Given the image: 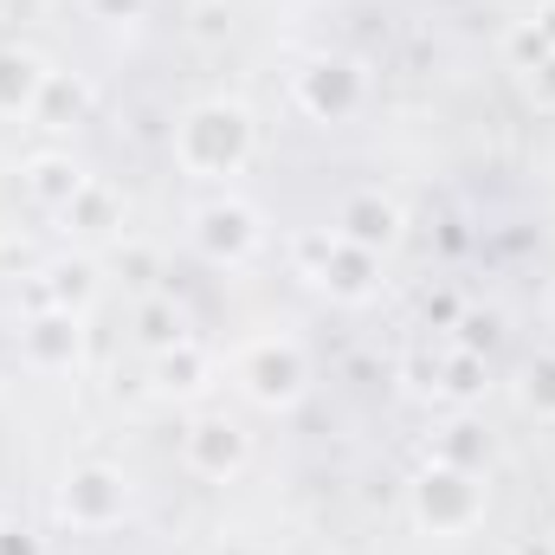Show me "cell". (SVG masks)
Here are the masks:
<instances>
[{"label": "cell", "instance_id": "13", "mask_svg": "<svg viewBox=\"0 0 555 555\" xmlns=\"http://www.w3.org/2000/svg\"><path fill=\"white\" fill-rule=\"evenodd\" d=\"M155 382H162L168 395H194V388H207V356L194 349V336L155 356Z\"/></svg>", "mask_w": 555, "mask_h": 555}, {"label": "cell", "instance_id": "6", "mask_svg": "<svg viewBox=\"0 0 555 555\" xmlns=\"http://www.w3.org/2000/svg\"><path fill=\"white\" fill-rule=\"evenodd\" d=\"M259 240H266V227H259V214H253L246 201H214V207L194 214V246H201L214 266H240V259H253Z\"/></svg>", "mask_w": 555, "mask_h": 555}, {"label": "cell", "instance_id": "8", "mask_svg": "<svg viewBox=\"0 0 555 555\" xmlns=\"http://www.w3.org/2000/svg\"><path fill=\"white\" fill-rule=\"evenodd\" d=\"M336 240L382 259V253L401 240V207H395L388 194H349V201L336 207Z\"/></svg>", "mask_w": 555, "mask_h": 555}, {"label": "cell", "instance_id": "2", "mask_svg": "<svg viewBox=\"0 0 555 555\" xmlns=\"http://www.w3.org/2000/svg\"><path fill=\"white\" fill-rule=\"evenodd\" d=\"M414 517H420V530H433V537H465V530L485 517L478 472L433 459V465L414 478Z\"/></svg>", "mask_w": 555, "mask_h": 555}, {"label": "cell", "instance_id": "5", "mask_svg": "<svg viewBox=\"0 0 555 555\" xmlns=\"http://www.w3.org/2000/svg\"><path fill=\"white\" fill-rule=\"evenodd\" d=\"M124 511H130V485L111 465H78L59 491V517L72 530H111V524H124Z\"/></svg>", "mask_w": 555, "mask_h": 555}, {"label": "cell", "instance_id": "12", "mask_svg": "<svg viewBox=\"0 0 555 555\" xmlns=\"http://www.w3.org/2000/svg\"><path fill=\"white\" fill-rule=\"evenodd\" d=\"M85 188H91V181H85V168H78L72 155H33V162H26V194H33L46 214H65Z\"/></svg>", "mask_w": 555, "mask_h": 555}, {"label": "cell", "instance_id": "10", "mask_svg": "<svg viewBox=\"0 0 555 555\" xmlns=\"http://www.w3.org/2000/svg\"><path fill=\"white\" fill-rule=\"evenodd\" d=\"M52 65L33 46H0V117H33L46 98Z\"/></svg>", "mask_w": 555, "mask_h": 555}, {"label": "cell", "instance_id": "3", "mask_svg": "<svg viewBox=\"0 0 555 555\" xmlns=\"http://www.w3.org/2000/svg\"><path fill=\"white\" fill-rule=\"evenodd\" d=\"M240 388L259 401V408H291L304 401L310 388V356L297 336H259L240 349Z\"/></svg>", "mask_w": 555, "mask_h": 555}, {"label": "cell", "instance_id": "22", "mask_svg": "<svg viewBox=\"0 0 555 555\" xmlns=\"http://www.w3.org/2000/svg\"><path fill=\"white\" fill-rule=\"evenodd\" d=\"M524 91H530V104H543V111H555V52L537 65V72H524Z\"/></svg>", "mask_w": 555, "mask_h": 555}, {"label": "cell", "instance_id": "11", "mask_svg": "<svg viewBox=\"0 0 555 555\" xmlns=\"http://www.w3.org/2000/svg\"><path fill=\"white\" fill-rule=\"evenodd\" d=\"M78 343H85V330H78V310H65V304H52L46 317L26 323V362L33 369H72Z\"/></svg>", "mask_w": 555, "mask_h": 555}, {"label": "cell", "instance_id": "17", "mask_svg": "<svg viewBox=\"0 0 555 555\" xmlns=\"http://www.w3.org/2000/svg\"><path fill=\"white\" fill-rule=\"evenodd\" d=\"M85 104H91V91H85L78 78L65 85V78L52 72V78H46V98H39V111H33V117H78Z\"/></svg>", "mask_w": 555, "mask_h": 555}, {"label": "cell", "instance_id": "19", "mask_svg": "<svg viewBox=\"0 0 555 555\" xmlns=\"http://www.w3.org/2000/svg\"><path fill=\"white\" fill-rule=\"evenodd\" d=\"M111 214H117V207H111V194H104V188H85V194L65 207V220H72V227H85V233H111Z\"/></svg>", "mask_w": 555, "mask_h": 555}, {"label": "cell", "instance_id": "7", "mask_svg": "<svg viewBox=\"0 0 555 555\" xmlns=\"http://www.w3.org/2000/svg\"><path fill=\"white\" fill-rule=\"evenodd\" d=\"M181 452H188V472H201V478H214V485L240 478L246 459H253V446H246V433H240L233 420H194L188 439H181Z\"/></svg>", "mask_w": 555, "mask_h": 555}, {"label": "cell", "instance_id": "9", "mask_svg": "<svg viewBox=\"0 0 555 555\" xmlns=\"http://www.w3.org/2000/svg\"><path fill=\"white\" fill-rule=\"evenodd\" d=\"M375 272H382V259L362 253V246H343L336 233H323V259L310 266V278H317L336 304H362V297H375Z\"/></svg>", "mask_w": 555, "mask_h": 555}, {"label": "cell", "instance_id": "21", "mask_svg": "<svg viewBox=\"0 0 555 555\" xmlns=\"http://www.w3.org/2000/svg\"><path fill=\"white\" fill-rule=\"evenodd\" d=\"M52 278H59V291H52V297H59L65 310L91 297V266H59V272H52Z\"/></svg>", "mask_w": 555, "mask_h": 555}, {"label": "cell", "instance_id": "1", "mask_svg": "<svg viewBox=\"0 0 555 555\" xmlns=\"http://www.w3.org/2000/svg\"><path fill=\"white\" fill-rule=\"evenodd\" d=\"M175 162L194 181H227L253 162V111L246 104H194L175 124Z\"/></svg>", "mask_w": 555, "mask_h": 555}, {"label": "cell", "instance_id": "18", "mask_svg": "<svg viewBox=\"0 0 555 555\" xmlns=\"http://www.w3.org/2000/svg\"><path fill=\"white\" fill-rule=\"evenodd\" d=\"M504 52L517 59V72H537V65L550 59L555 46L543 39V26H537V20H524V26H511V39H504Z\"/></svg>", "mask_w": 555, "mask_h": 555}, {"label": "cell", "instance_id": "16", "mask_svg": "<svg viewBox=\"0 0 555 555\" xmlns=\"http://www.w3.org/2000/svg\"><path fill=\"white\" fill-rule=\"evenodd\" d=\"M524 408L537 420H555V349L530 356V369H524Z\"/></svg>", "mask_w": 555, "mask_h": 555}, {"label": "cell", "instance_id": "4", "mask_svg": "<svg viewBox=\"0 0 555 555\" xmlns=\"http://www.w3.org/2000/svg\"><path fill=\"white\" fill-rule=\"evenodd\" d=\"M362 98H369V72L356 65V59H310L304 72H297V104L317 117V124H343V117H356L362 111Z\"/></svg>", "mask_w": 555, "mask_h": 555}, {"label": "cell", "instance_id": "24", "mask_svg": "<svg viewBox=\"0 0 555 555\" xmlns=\"http://www.w3.org/2000/svg\"><path fill=\"white\" fill-rule=\"evenodd\" d=\"M491 343H498V317H465V349L485 356Z\"/></svg>", "mask_w": 555, "mask_h": 555}, {"label": "cell", "instance_id": "25", "mask_svg": "<svg viewBox=\"0 0 555 555\" xmlns=\"http://www.w3.org/2000/svg\"><path fill=\"white\" fill-rule=\"evenodd\" d=\"M543 310H550V323H555V278H550V297H543Z\"/></svg>", "mask_w": 555, "mask_h": 555}, {"label": "cell", "instance_id": "20", "mask_svg": "<svg viewBox=\"0 0 555 555\" xmlns=\"http://www.w3.org/2000/svg\"><path fill=\"white\" fill-rule=\"evenodd\" d=\"M485 388V356H472V349H459L452 356V369H446V395H459V401H472Z\"/></svg>", "mask_w": 555, "mask_h": 555}, {"label": "cell", "instance_id": "23", "mask_svg": "<svg viewBox=\"0 0 555 555\" xmlns=\"http://www.w3.org/2000/svg\"><path fill=\"white\" fill-rule=\"evenodd\" d=\"M91 7V20H111V26H124V20H142L149 13V0H85Z\"/></svg>", "mask_w": 555, "mask_h": 555}, {"label": "cell", "instance_id": "15", "mask_svg": "<svg viewBox=\"0 0 555 555\" xmlns=\"http://www.w3.org/2000/svg\"><path fill=\"white\" fill-rule=\"evenodd\" d=\"M439 459H446V465H465V472H478V465L491 459V439H485L472 420H452V426H446V439H439Z\"/></svg>", "mask_w": 555, "mask_h": 555}, {"label": "cell", "instance_id": "14", "mask_svg": "<svg viewBox=\"0 0 555 555\" xmlns=\"http://www.w3.org/2000/svg\"><path fill=\"white\" fill-rule=\"evenodd\" d=\"M137 336L162 356V349H175V343H188V323H181V310L168 304V297H149L137 310Z\"/></svg>", "mask_w": 555, "mask_h": 555}]
</instances>
